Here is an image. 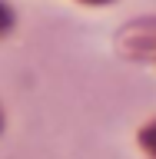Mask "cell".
<instances>
[{
  "mask_svg": "<svg viewBox=\"0 0 156 159\" xmlns=\"http://www.w3.org/2000/svg\"><path fill=\"white\" fill-rule=\"evenodd\" d=\"M10 23H13V17H10V10L0 3V33H7V27H10Z\"/></svg>",
  "mask_w": 156,
  "mask_h": 159,
  "instance_id": "cell-1",
  "label": "cell"
}]
</instances>
